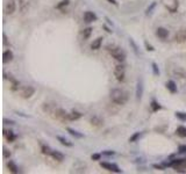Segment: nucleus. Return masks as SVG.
I'll return each mask as SVG.
<instances>
[{
    "mask_svg": "<svg viewBox=\"0 0 186 174\" xmlns=\"http://www.w3.org/2000/svg\"><path fill=\"white\" fill-rule=\"evenodd\" d=\"M111 100L116 103V104H126V102L128 101V93L125 92L123 90H120V88H115L111 92Z\"/></svg>",
    "mask_w": 186,
    "mask_h": 174,
    "instance_id": "1",
    "label": "nucleus"
},
{
    "mask_svg": "<svg viewBox=\"0 0 186 174\" xmlns=\"http://www.w3.org/2000/svg\"><path fill=\"white\" fill-rule=\"evenodd\" d=\"M108 51H109L111 56H112L115 60H117V62L122 63V62L126 59V52H125L121 48L114 46V48H112V49H108Z\"/></svg>",
    "mask_w": 186,
    "mask_h": 174,
    "instance_id": "2",
    "label": "nucleus"
},
{
    "mask_svg": "<svg viewBox=\"0 0 186 174\" xmlns=\"http://www.w3.org/2000/svg\"><path fill=\"white\" fill-rule=\"evenodd\" d=\"M114 76L116 78L117 81H123L125 80V76H126V68L122 64L116 65L114 68Z\"/></svg>",
    "mask_w": 186,
    "mask_h": 174,
    "instance_id": "3",
    "label": "nucleus"
},
{
    "mask_svg": "<svg viewBox=\"0 0 186 174\" xmlns=\"http://www.w3.org/2000/svg\"><path fill=\"white\" fill-rule=\"evenodd\" d=\"M34 93H35V88L31 86H23L22 88L20 90V95L21 98L23 99H29L34 95Z\"/></svg>",
    "mask_w": 186,
    "mask_h": 174,
    "instance_id": "4",
    "label": "nucleus"
},
{
    "mask_svg": "<svg viewBox=\"0 0 186 174\" xmlns=\"http://www.w3.org/2000/svg\"><path fill=\"white\" fill-rule=\"evenodd\" d=\"M54 114H55V118H57V120H59V121H62V122H65L66 120H69V117H67V114L64 109H62V108H55L54 109V112H53Z\"/></svg>",
    "mask_w": 186,
    "mask_h": 174,
    "instance_id": "5",
    "label": "nucleus"
},
{
    "mask_svg": "<svg viewBox=\"0 0 186 174\" xmlns=\"http://www.w3.org/2000/svg\"><path fill=\"white\" fill-rule=\"evenodd\" d=\"M100 166L103 167V168H105V169H107V171H109V172H114V173H121L122 172L119 167H117V165H115V164L100 163Z\"/></svg>",
    "mask_w": 186,
    "mask_h": 174,
    "instance_id": "6",
    "label": "nucleus"
},
{
    "mask_svg": "<svg viewBox=\"0 0 186 174\" xmlns=\"http://www.w3.org/2000/svg\"><path fill=\"white\" fill-rule=\"evenodd\" d=\"M175 41L178 43H184L186 42V28H181L177 31L176 36H175Z\"/></svg>",
    "mask_w": 186,
    "mask_h": 174,
    "instance_id": "7",
    "label": "nucleus"
},
{
    "mask_svg": "<svg viewBox=\"0 0 186 174\" xmlns=\"http://www.w3.org/2000/svg\"><path fill=\"white\" fill-rule=\"evenodd\" d=\"M15 8H16V5H15L14 0H8L5 5V13L6 14H13L15 12Z\"/></svg>",
    "mask_w": 186,
    "mask_h": 174,
    "instance_id": "8",
    "label": "nucleus"
},
{
    "mask_svg": "<svg viewBox=\"0 0 186 174\" xmlns=\"http://www.w3.org/2000/svg\"><path fill=\"white\" fill-rule=\"evenodd\" d=\"M84 20H85V22L90 23V22L97 21V20H98V16H97V15H95L93 12H90V11H87V12H85V13H84Z\"/></svg>",
    "mask_w": 186,
    "mask_h": 174,
    "instance_id": "9",
    "label": "nucleus"
},
{
    "mask_svg": "<svg viewBox=\"0 0 186 174\" xmlns=\"http://www.w3.org/2000/svg\"><path fill=\"white\" fill-rule=\"evenodd\" d=\"M156 35H157V37H159L161 40H165L169 36V30L163 28V27H159L156 30Z\"/></svg>",
    "mask_w": 186,
    "mask_h": 174,
    "instance_id": "10",
    "label": "nucleus"
},
{
    "mask_svg": "<svg viewBox=\"0 0 186 174\" xmlns=\"http://www.w3.org/2000/svg\"><path fill=\"white\" fill-rule=\"evenodd\" d=\"M142 95H143V82L142 80H139L136 85V100L140 101L142 99Z\"/></svg>",
    "mask_w": 186,
    "mask_h": 174,
    "instance_id": "11",
    "label": "nucleus"
},
{
    "mask_svg": "<svg viewBox=\"0 0 186 174\" xmlns=\"http://www.w3.org/2000/svg\"><path fill=\"white\" fill-rule=\"evenodd\" d=\"M14 58V55H13V52L11 50H6L4 51V54H3V62L6 64V63H9L12 62Z\"/></svg>",
    "mask_w": 186,
    "mask_h": 174,
    "instance_id": "12",
    "label": "nucleus"
},
{
    "mask_svg": "<svg viewBox=\"0 0 186 174\" xmlns=\"http://www.w3.org/2000/svg\"><path fill=\"white\" fill-rule=\"evenodd\" d=\"M90 122H91V124H92V126L98 127V128L104 124V120L101 118V117H99V116H93V117H91Z\"/></svg>",
    "mask_w": 186,
    "mask_h": 174,
    "instance_id": "13",
    "label": "nucleus"
},
{
    "mask_svg": "<svg viewBox=\"0 0 186 174\" xmlns=\"http://www.w3.org/2000/svg\"><path fill=\"white\" fill-rule=\"evenodd\" d=\"M166 88L170 91V93H172V94L177 93V86H176V82L173 80H169L166 82Z\"/></svg>",
    "mask_w": 186,
    "mask_h": 174,
    "instance_id": "14",
    "label": "nucleus"
},
{
    "mask_svg": "<svg viewBox=\"0 0 186 174\" xmlns=\"http://www.w3.org/2000/svg\"><path fill=\"white\" fill-rule=\"evenodd\" d=\"M103 37H98V39H95L93 42H92V44H91V49L92 50H98V49H100V46H101V43H103Z\"/></svg>",
    "mask_w": 186,
    "mask_h": 174,
    "instance_id": "15",
    "label": "nucleus"
},
{
    "mask_svg": "<svg viewBox=\"0 0 186 174\" xmlns=\"http://www.w3.org/2000/svg\"><path fill=\"white\" fill-rule=\"evenodd\" d=\"M67 117H69V121H77L81 117V114L79 112H71L69 115H67Z\"/></svg>",
    "mask_w": 186,
    "mask_h": 174,
    "instance_id": "16",
    "label": "nucleus"
},
{
    "mask_svg": "<svg viewBox=\"0 0 186 174\" xmlns=\"http://www.w3.org/2000/svg\"><path fill=\"white\" fill-rule=\"evenodd\" d=\"M51 157H53L55 160H57V161H63V159H64V154L61 153V152H58V151H53Z\"/></svg>",
    "mask_w": 186,
    "mask_h": 174,
    "instance_id": "17",
    "label": "nucleus"
},
{
    "mask_svg": "<svg viewBox=\"0 0 186 174\" xmlns=\"http://www.w3.org/2000/svg\"><path fill=\"white\" fill-rule=\"evenodd\" d=\"M7 167H8L9 172H12V173H14V174L19 173V168H18V166L15 165V163H14V161H8V164H7Z\"/></svg>",
    "mask_w": 186,
    "mask_h": 174,
    "instance_id": "18",
    "label": "nucleus"
},
{
    "mask_svg": "<svg viewBox=\"0 0 186 174\" xmlns=\"http://www.w3.org/2000/svg\"><path fill=\"white\" fill-rule=\"evenodd\" d=\"M4 136L7 138V141H8V142H13L14 139L16 138V136L13 135L12 131H7V130H4Z\"/></svg>",
    "mask_w": 186,
    "mask_h": 174,
    "instance_id": "19",
    "label": "nucleus"
},
{
    "mask_svg": "<svg viewBox=\"0 0 186 174\" xmlns=\"http://www.w3.org/2000/svg\"><path fill=\"white\" fill-rule=\"evenodd\" d=\"M57 139L59 141V143H61L62 145H65V146H72V143L69 142L67 139H65V138L62 137V136H57Z\"/></svg>",
    "mask_w": 186,
    "mask_h": 174,
    "instance_id": "20",
    "label": "nucleus"
},
{
    "mask_svg": "<svg viewBox=\"0 0 186 174\" xmlns=\"http://www.w3.org/2000/svg\"><path fill=\"white\" fill-rule=\"evenodd\" d=\"M91 34H92V28L91 27H87V28L84 29V31H83V37H84V40H87L91 36Z\"/></svg>",
    "mask_w": 186,
    "mask_h": 174,
    "instance_id": "21",
    "label": "nucleus"
},
{
    "mask_svg": "<svg viewBox=\"0 0 186 174\" xmlns=\"http://www.w3.org/2000/svg\"><path fill=\"white\" fill-rule=\"evenodd\" d=\"M176 132L180 137H186V127H178Z\"/></svg>",
    "mask_w": 186,
    "mask_h": 174,
    "instance_id": "22",
    "label": "nucleus"
},
{
    "mask_svg": "<svg viewBox=\"0 0 186 174\" xmlns=\"http://www.w3.org/2000/svg\"><path fill=\"white\" fill-rule=\"evenodd\" d=\"M66 130H67V132H69L71 136H73V137H77V138H81L83 137V133H79L78 131H76V130H73L71 128H67Z\"/></svg>",
    "mask_w": 186,
    "mask_h": 174,
    "instance_id": "23",
    "label": "nucleus"
},
{
    "mask_svg": "<svg viewBox=\"0 0 186 174\" xmlns=\"http://www.w3.org/2000/svg\"><path fill=\"white\" fill-rule=\"evenodd\" d=\"M150 107H151V109H153V112H158L162 107H161V104L157 102V101H153V102H151V104H150Z\"/></svg>",
    "mask_w": 186,
    "mask_h": 174,
    "instance_id": "24",
    "label": "nucleus"
},
{
    "mask_svg": "<svg viewBox=\"0 0 186 174\" xmlns=\"http://www.w3.org/2000/svg\"><path fill=\"white\" fill-rule=\"evenodd\" d=\"M41 150H42V153L43 154H47V155H51V153L54 151V150H51V149H50L49 146H47V145H42Z\"/></svg>",
    "mask_w": 186,
    "mask_h": 174,
    "instance_id": "25",
    "label": "nucleus"
},
{
    "mask_svg": "<svg viewBox=\"0 0 186 174\" xmlns=\"http://www.w3.org/2000/svg\"><path fill=\"white\" fill-rule=\"evenodd\" d=\"M141 135H142L141 132H135V133H134V135H133V136L129 138V142H130V143H134V142H136L137 139L141 137Z\"/></svg>",
    "mask_w": 186,
    "mask_h": 174,
    "instance_id": "26",
    "label": "nucleus"
},
{
    "mask_svg": "<svg viewBox=\"0 0 186 174\" xmlns=\"http://www.w3.org/2000/svg\"><path fill=\"white\" fill-rule=\"evenodd\" d=\"M176 117L179 118L180 121L186 122V113H181V112H176Z\"/></svg>",
    "mask_w": 186,
    "mask_h": 174,
    "instance_id": "27",
    "label": "nucleus"
},
{
    "mask_svg": "<svg viewBox=\"0 0 186 174\" xmlns=\"http://www.w3.org/2000/svg\"><path fill=\"white\" fill-rule=\"evenodd\" d=\"M69 4H70V0H62V1H61L59 4H57V5H56V8L61 9L62 7H64V6H67Z\"/></svg>",
    "mask_w": 186,
    "mask_h": 174,
    "instance_id": "28",
    "label": "nucleus"
},
{
    "mask_svg": "<svg viewBox=\"0 0 186 174\" xmlns=\"http://www.w3.org/2000/svg\"><path fill=\"white\" fill-rule=\"evenodd\" d=\"M153 71H154V74L155 76H158L159 74V70H158V66L156 63H153Z\"/></svg>",
    "mask_w": 186,
    "mask_h": 174,
    "instance_id": "29",
    "label": "nucleus"
},
{
    "mask_svg": "<svg viewBox=\"0 0 186 174\" xmlns=\"http://www.w3.org/2000/svg\"><path fill=\"white\" fill-rule=\"evenodd\" d=\"M3 155H4V158H9V157H11V152L6 147H4L3 149Z\"/></svg>",
    "mask_w": 186,
    "mask_h": 174,
    "instance_id": "30",
    "label": "nucleus"
},
{
    "mask_svg": "<svg viewBox=\"0 0 186 174\" xmlns=\"http://www.w3.org/2000/svg\"><path fill=\"white\" fill-rule=\"evenodd\" d=\"M92 160H99L100 158H101V154L100 153H94V154H92Z\"/></svg>",
    "mask_w": 186,
    "mask_h": 174,
    "instance_id": "31",
    "label": "nucleus"
},
{
    "mask_svg": "<svg viewBox=\"0 0 186 174\" xmlns=\"http://www.w3.org/2000/svg\"><path fill=\"white\" fill-rule=\"evenodd\" d=\"M155 6H156V3H153V4H151V6H150V7H148V9H147V14H150V13H151V11H153V9L155 8Z\"/></svg>",
    "mask_w": 186,
    "mask_h": 174,
    "instance_id": "32",
    "label": "nucleus"
},
{
    "mask_svg": "<svg viewBox=\"0 0 186 174\" xmlns=\"http://www.w3.org/2000/svg\"><path fill=\"white\" fill-rule=\"evenodd\" d=\"M144 45H145V48H147V50H148V51H154V50H155L153 45L148 44V42H144Z\"/></svg>",
    "mask_w": 186,
    "mask_h": 174,
    "instance_id": "33",
    "label": "nucleus"
},
{
    "mask_svg": "<svg viewBox=\"0 0 186 174\" xmlns=\"http://www.w3.org/2000/svg\"><path fill=\"white\" fill-rule=\"evenodd\" d=\"M186 152V145H180L179 146V153H184Z\"/></svg>",
    "mask_w": 186,
    "mask_h": 174,
    "instance_id": "34",
    "label": "nucleus"
},
{
    "mask_svg": "<svg viewBox=\"0 0 186 174\" xmlns=\"http://www.w3.org/2000/svg\"><path fill=\"white\" fill-rule=\"evenodd\" d=\"M4 123L5 124H14V121H8V120L4 118Z\"/></svg>",
    "mask_w": 186,
    "mask_h": 174,
    "instance_id": "35",
    "label": "nucleus"
},
{
    "mask_svg": "<svg viewBox=\"0 0 186 174\" xmlns=\"http://www.w3.org/2000/svg\"><path fill=\"white\" fill-rule=\"evenodd\" d=\"M3 39H4V44L6 45V44H7V37H6L5 34H3Z\"/></svg>",
    "mask_w": 186,
    "mask_h": 174,
    "instance_id": "36",
    "label": "nucleus"
},
{
    "mask_svg": "<svg viewBox=\"0 0 186 174\" xmlns=\"http://www.w3.org/2000/svg\"><path fill=\"white\" fill-rule=\"evenodd\" d=\"M105 154H107V155H111V154H114V151H107V152H104Z\"/></svg>",
    "mask_w": 186,
    "mask_h": 174,
    "instance_id": "37",
    "label": "nucleus"
},
{
    "mask_svg": "<svg viewBox=\"0 0 186 174\" xmlns=\"http://www.w3.org/2000/svg\"><path fill=\"white\" fill-rule=\"evenodd\" d=\"M154 167H155V168H158V169H163V166H161V165H156V164H155Z\"/></svg>",
    "mask_w": 186,
    "mask_h": 174,
    "instance_id": "38",
    "label": "nucleus"
},
{
    "mask_svg": "<svg viewBox=\"0 0 186 174\" xmlns=\"http://www.w3.org/2000/svg\"><path fill=\"white\" fill-rule=\"evenodd\" d=\"M108 1H109L111 4H113V5H117V4H116V1H115V0H108Z\"/></svg>",
    "mask_w": 186,
    "mask_h": 174,
    "instance_id": "39",
    "label": "nucleus"
}]
</instances>
